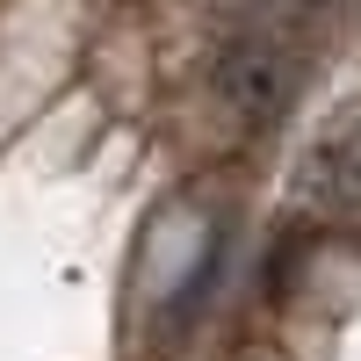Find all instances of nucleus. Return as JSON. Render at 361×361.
<instances>
[{
    "label": "nucleus",
    "instance_id": "7ed1b4c3",
    "mask_svg": "<svg viewBox=\"0 0 361 361\" xmlns=\"http://www.w3.org/2000/svg\"><path fill=\"white\" fill-rule=\"evenodd\" d=\"M311 8H318V0H260V15H267V22H304Z\"/></svg>",
    "mask_w": 361,
    "mask_h": 361
},
{
    "label": "nucleus",
    "instance_id": "f257e3e1",
    "mask_svg": "<svg viewBox=\"0 0 361 361\" xmlns=\"http://www.w3.org/2000/svg\"><path fill=\"white\" fill-rule=\"evenodd\" d=\"M296 80H304V66H296V51H282L275 37H246V44H231L217 58V94H224V109L238 123H275V116H289Z\"/></svg>",
    "mask_w": 361,
    "mask_h": 361
},
{
    "label": "nucleus",
    "instance_id": "f03ea898",
    "mask_svg": "<svg viewBox=\"0 0 361 361\" xmlns=\"http://www.w3.org/2000/svg\"><path fill=\"white\" fill-rule=\"evenodd\" d=\"M296 195L311 209H361V102L340 109L296 159Z\"/></svg>",
    "mask_w": 361,
    "mask_h": 361
}]
</instances>
